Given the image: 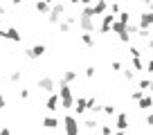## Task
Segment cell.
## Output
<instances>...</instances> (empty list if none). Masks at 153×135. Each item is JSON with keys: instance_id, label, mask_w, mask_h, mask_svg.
<instances>
[{"instance_id": "cell-28", "label": "cell", "mask_w": 153, "mask_h": 135, "mask_svg": "<svg viewBox=\"0 0 153 135\" xmlns=\"http://www.w3.org/2000/svg\"><path fill=\"white\" fill-rule=\"evenodd\" d=\"M20 77H23L20 72H11V74H9V81H11V83H18V81H20Z\"/></svg>"}, {"instance_id": "cell-6", "label": "cell", "mask_w": 153, "mask_h": 135, "mask_svg": "<svg viewBox=\"0 0 153 135\" xmlns=\"http://www.w3.org/2000/svg\"><path fill=\"white\" fill-rule=\"evenodd\" d=\"M0 36L5 41H14V43H20L23 41V36H20V32L16 27H7V29H0Z\"/></svg>"}, {"instance_id": "cell-16", "label": "cell", "mask_w": 153, "mask_h": 135, "mask_svg": "<svg viewBox=\"0 0 153 135\" xmlns=\"http://www.w3.org/2000/svg\"><path fill=\"white\" fill-rule=\"evenodd\" d=\"M137 106L142 108V111H149V108H153V97H151V95H144L142 99L137 101Z\"/></svg>"}, {"instance_id": "cell-36", "label": "cell", "mask_w": 153, "mask_h": 135, "mask_svg": "<svg viewBox=\"0 0 153 135\" xmlns=\"http://www.w3.org/2000/svg\"><path fill=\"white\" fill-rule=\"evenodd\" d=\"M144 70H146V72H153V59H149V61H146V65H144Z\"/></svg>"}, {"instance_id": "cell-10", "label": "cell", "mask_w": 153, "mask_h": 135, "mask_svg": "<svg viewBox=\"0 0 153 135\" xmlns=\"http://www.w3.org/2000/svg\"><path fill=\"white\" fill-rule=\"evenodd\" d=\"M115 128H120V131L128 128V115H126V113H117V117H115Z\"/></svg>"}, {"instance_id": "cell-8", "label": "cell", "mask_w": 153, "mask_h": 135, "mask_svg": "<svg viewBox=\"0 0 153 135\" xmlns=\"http://www.w3.org/2000/svg\"><path fill=\"white\" fill-rule=\"evenodd\" d=\"M59 106H61V97H59V92H52V95H48V101H45V108H48L50 113H56Z\"/></svg>"}, {"instance_id": "cell-41", "label": "cell", "mask_w": 153, "mask_h": 135, "mask_svg": "<svg viewBox=\"0 0 153 135\" xmlns=\"http://www.w3.org/2000/svg\"><path fill=\"white\" fill-rule=\"evenodd\" d=\"M113 135H126V133H124V131H120V128H115V133H113Z\"/></svg>"}, {"instance_id": "cell-33", "label": "cell", "mask_w": 153, "mask_h": 135, "mask_svg": "<svg viewBox=\"0 0 153 135\" xmlns=\"http://www.w3.org/2000/svg\"><path fill=\"white\" fill-rule=\"evenodd\" d=\"M92 77H95V68L88 65V68H86V79H92Z\"/></svg>"}, {"instance_id": "cell-29", "label": "cell", "mask_w": 153, "mask_h": 135, "mask_svg": "<svg viewBox=\"0 0 153 135\" xmlns=\"http://www.w3.org/2000/svg\"><path fill=\"white\" fill-rule=\"evenodd\" d=\"M108 11H110V14H115V16H117V14H120L122 9H120V5H117V2H113V5L108 7Z\"/></svg>"}, {"instance_id": "cell-22", "label": "cell", "mask_w": 153, "mask_h": 135, "mask_svg": "<svg viewBox=\"0 0 153 135\" xmlns=\"http://www.w3.org/2000/svg\"><path fill=\"white\" fill-rule=\"evenodd\" d=\"M140 90L149 92V95H153V81H149V79H142L140 81Z\"/></svg>"}, {"instance_id": "cell-32", "label": "cell", "mask_w": 153, "mask_h": 135, "mask_svg": "<svg viewBox=\"0 0 153 135\" xmlns=\"http://www.w3.org/2000/svg\"><path fill=\"white\" fill-rule=\"evenodd\" d=\"M70 2H72V5H83V7H86V5H92V0H70Z\"/></svg>"}, {"instance_id": "cell-31", "label": "cell", "mask_w": 153, "mask_h": 135, "mask_svg": "<svg viewBox=\"0 0 153 135\" xmlns=\"http://www.w3.org/2000/svg\"><path fill=\"white\" fill-rule=\"evenodd\" d=\"M142 97H144V90H135V92H133V95H131V99H135V101H140V99H142Z\"/></svg>"}, {"instance_id": "cell-47", "label": "cell", "mask_w": 153, "mask_h": 135, "mask_svg": "<svg viewBox=\"0 0 153 135\" xmlns=\"http://www.w3.org/2000/svg\"><path fill=\"white\" fill-rule=\"evenodd\" d=\"M149 9H151V11H153V2H151V5H149Z\"/></svg>"}, {"instance_id": "cell-40", "label": "cell", "mask_w": 153, "mask_h": 135, "mask_svg": "<svg viewBox=\"0 0 153 135\" xmlns=\"http://www.w3.org/2000/svg\"><path fill=\"white\" fill-rule=\"evenodd\" d=\"M5 104H7V97H5V95H0V108H5Z\"/></svg>"}, {"instance_id": "cell-21", "label": "cell", "mask_w": 153, "mask_h": 135, "mask_svg": "<svg viewBox=\"0 0 153 135\" xmlns=\"http://www.w3.org/2000/svg\"><path fill=\"white\" fill-rule=\"evenodd\" d=\"M110 29H113V32L117 34V36H122L124 32H128V29H126V25H124V23H120V20H115V23H113V27H110Z\"/></svg>"}, {"instance_id": "cell-3", "label": "cell", "mask_w": 153, "mask_h": 135, "mask_svg": "<svg viewBox=\"0 0 153 135\" xmlns=\"http://www.w3.org/2000/svg\"><path fill=\"white\" fill-rule=\"evenodd\" d=\"M63 124H65V133L68 135H79V122L74 115H65L63 117Z\"/></svg>"}, {"instance_id": "cell-11", "label": "cell", "mask_w": 153, "mask_h": 135, "mask_svg": "<svg viewBox=\"0 0 153 135\" xmlns=\"http://www.w3.org/2000/svg\"><path fill=\"white\" fill-rule=\"evenodd\" d=\"M153 25V11L151 9H146L142 16H140V27H144V29H149Z\"/></svg>"}, {"instance_id": "cell-15", "label": "cell", "mask_w": 153, "mask_h": 135, "mask_svg": "<svg viewBox=\"0 0 153 135\" xmlns=\"http://www.w3.org/2000/svg\"><path fill=\"white\" fill-rule=\"evenodd\" d=\"M59 81H61V83H74L76 81V72H74V70H65Z\"/></svg>"}, {"instance_id": "cell-44", "label": "cell", "mask_w": 153, "mask_h": 135, "mask_svg": "<svg viewBox=\"0 0 153 135\" xmlns=\"http://www.w3.org/2000/svg\"><path fill=\"white\" fill-rule=\"evenodd\" d=\"M0 16H5V7L2 5H0Z\"/></svg>"}, {"instance_id": "cell-24", "label": "cell", "mask_w": 153, "mask_h": 135, "mask_svg": "<svg viewBox=\"0 0 153 135\" xmlns=\"http://www.w3.org/2000/svg\"><path fill=\"white\" fill-rule=\"evenodd\" d=\"M117 20L124 23V25H128L131 23V14H128V11H120V14H117Z\"/></svg>"}, {"instance_id": "cell-39", "label": "cell", "mask_w": 153, "mask_h": 135, "mask_svg": "<svg viewBox=\"0 0 153 135\" xmlns=\"http://www.w3.org/2000/svg\"><path fill=\"white\" fill-rule=\"evenodd\" d=\"M146 124L153 126V113H149V115H146Z\"/></svg>"}, {"instance_id": "cell-43", "label": "cell", "mask_w": 153, "mask_h": 135, "mask_svg": "<svg viewBox=\"0 0 153 135\" xmlns=\"http://www.w3.org/2000/svg\"><path fill=\"white\" fill-rule=\"evenodd\" d=\"M140 2H142V5H146V7H149V5H151V2H153V0H140Z\"/></svg>"}, {"instance_id": "cell-45", "label": "cell", "mask_w": 153, "mask_h": 135, "mask_svg": "<svg viewBox=\"0 0 153 135\" xmlns=\"http://www.w3.org/2000/svg\"><path fill=\"white\" fill-rule=\"evenodd\" d=\"M146 43H149V47H153V39H149V41H146Z\"/></svg>"}, {"instance_id": "cell-30", "label": "cell", "mask_w": 153, "mask_h": 135, "mask_svg": "<svg viewBox=\"0 0 153 135\" xmlns=\"http://www.w3.org/2000/svg\"><path fill=\"white\" fill-rule=\"evenodd\" d=\"M104 113H106V115H115V106H113V104H106V106H104Z\"/></svg>"}, {"instance_id": "cell-48", "label": "cell", "mask_w": 153, "mask_h": 135, "mask_svg": "<svg viewBox=\"0 0 153 135\" xmlns=\"http://www.w3.org/2000/svg\"><path fill=\"white\" fill-rule=\"evenodd\" d=\"M99 135H101V133H99Z\"/></svg>"}, {"instance_id": "cell-20", "label": "cell", "mask_w": 153, "mask_h": 135, "mask_svg": "<svg viewBox=\"0 0 153 135\" xmlns=\"http://www.w3.org/2000/svg\"><path fill=\"white\" fill-rule=\"evenodd\" d=\"M43 126H45V128H50V131H54V128H59V119H56V117H45Z\"/></svg>"}, {"instance_id": "cell-46", "label": "cell", "mask_w": 153, "mask_h": 135, "mask_svg": "<svg viewBox=\"0 0 153 135\" xmlns=\"http://www.w3.org/2000/svg\"><path fill=\"white\" fill-rule=\"evenodd\" d=\"M45 2H50V5H54V0H45Z\"/></svg>"}, {"instance_id": "cell-19", "label": "cell", "mask_w": 153, "mask_h": 135, "mask_svg": "<svg viewBox=\"0 0 153 135\" xmlns=\"http://www.w3.org/2000/svg\"><path fill=\"white\" fill-rule=\"evenodd\" d=\"M131 68H133L135 72H142V70H144L142 59H140V56H131Z\"/></svg>"}, {"instance_id": "cell-25", "label": "cell", "mask_w": 153, "mask_h": 135, "mask_svg": "<svg viewBox=\"0 0 153 135\" xmlns=\"http://www.w3.org/2000/svg\"><path fill=\"white\" fill-rule=\"evenodd\" d=\"M83 126H86L88 131H97V128H99V122H97V119H86Z\"/></svg>"}, {"instance_id": "cell-9", "label": "cell", "mask_w": 153, "mask_h": 135, "mask_svg": "<svg viewBox=\"0 0 153 135\" xmlns=\"http://www.w3.org/2000/svg\"><path fill=\"white\" fill-rule=\"evenodd\" d=\"M76 23V18L74 16H65L63 20H59V32H63V34H68L72 29V25Z\"/></svg>"}, {"instance_id": "cell-35", "label": "cell", "mask_w": 153, "mask_h": 135, "mask_svg": "<svg viewBox=\"0 0 153 135\" xmlns=\"http://www.w3.org/2000/svg\"><path fill=\"white\" fill-rule=\"evenodd\" d=\"M18 97H20V99H29V90H25V88L18 90Z\"/></svg>"}, {"instance_id": "cell-13", "label": "cell", "mask_w": 153, "mask_h": 135, "mask_svg": "<svg viewBox=\"0 0 153 135\" xmlns=\"http://www.w3.org/2000/svg\"><path fill=\"white\" fill-rule=\"evenodd\" d=\"M92 7H95V16H104L106 11H108V2H106V0H97Z\"/></svg>"}, {"instance_id": "cell-12", "label": "cell", "mask_w": 153, "mask_h": 135, "mask_svg": "<svg viewBox=\"0 0 153 135\" xmlns=\"http://www.w3.org/2000/svg\"><path fill=\"white\" fill-rule=\"evenodd\" d=\"M79 27H81L83 32H95V23H92V18H83V16H79Z\"/></svg>"}, {"instance_id": "cell-34", "label": "cell", "mask_w": 153, "mask_h": 135, "mask_svg": "<svg viewBox=\"0 0 153 135\" xmlns=\"http://www.w3.org/2000/svg\"><path fill=\"white\" fill-rule=\"evenodd\" d=\"M131 56H142V52H140V47H135V45H131Z\"/></svg>"}, {"instance_id": "cell-27", "label": "cell", "mask_w": 153, "mask_h": 135, "mask_svg": "<svg viewBox=\"0 0 153 135\" xmlns=\"http://www.w3.org/2000/svg\"><path fill=\"white\" fill-rule=\"evenodd\" d=\"M124 79H126V81H133V79H135V70H133V68H126V70H124Z\"/></svg>"}, {"instance_id": "cell-37", "label": "cell", "mask_w": 153, "mask_h": 135, "mask_svg": "<svg viewBox=\"0 0 153 135\" xmlns=\"http://www.w3.org/2000/svg\"><path fill=\"white\" fill-rule=\"evenodd\" d=\"M113 70H115V72H120V70H122V63L120 61H113Z\"/></svg>"}, {"instance_id": "cell-5", "label": "cell", "mask_w": 153, "mask_h": 135, "mask_svg": "<svg viewBox=\"0 0 153 135\" xmlns=\"http://www.w3.org/2000/svg\"><path fill=\"white\" fill-rule=\"evenodd\" d=\"M115 20H117V16H115V14H110V11H106V14L101 16V25H99V32H101V34H108Z\"/></svg>"}, {"instance_id": "cell-26", "label": "cell", "mask_w": 153, "mask_h": 135, "mask_svg": "<svg viewBox=\"0 0 153 135\" xmlns=\"http://www.w3.org/2000/svg\"><path fill=\"white\" fill-rule=\"evenodd\" d=\"M99 131H101V135H113V133H115V126H108V124H99Z\"/></svg>"}, {"instance_id": "cell-7", "label": "cell", "mask_w": 153, "mask_h": 135, "mask_svg": "<svg viewBox=\"0 0 153 135\" xmlns=\"http://www.w3.org/2000/svg\"><path fill=\"white\" fill-rule=\"evenodd\" d=\"M43 54H45V45H43V43H38V45H34V47H27V50H25V56L32 59V61L41 59Z\"/></svg>"}, {"instance_id": "cell-23", "label": "cell", "mask_w": 153, "mask_h": 135, "mask_svg": "<svg viewBox=\"0 0 153 135\" xmlns=\"http://www.w3.org/2000/svg\"><path fill=\"white\" fill-rule=\"evenodd\" d=\"M81 16H83V18H95V7H92V5H86V7L81 9Z\"/></svg>"}, {"instance_id": "cell-38", "label": "cell", "mask_w": 153, "mask_h": 135, "mask_svg": "<svg viewBox=\"0 0 153 135\" xmlns=\"http://www.w3.org/2000/svg\"><path fill=\"white\" fill-rule=\"evenodd\" d=\"M0 135H11V131L7 128V126H2V128H0Z\"/></svg>"}, {"instance_id": "cell-18", "label": "cell", "mask_w": 153, "mask_h": 135, "mask_svg": "<svg viewBox=\"0 0 153 135\" xmlns=\"http://www.w3.org/2000/svg\"><path fill=\"white\" fill-rule=\"evenodd\" d=\"M81 43L86 45V47H95V36H92V32H83L81 34Z\"/></svg>"}, {"instance_id": "cell-4", "label": "cell", "mask_w": 153, "mask_h": 135, "mask_svg": "<svg viewBox=\"0 0 153 135\" xmlns=\"http://www.w3.org/2000/svg\"><path fill=\"white\" fill-rule=\"evenodd\" d=\"M54 88H56V81H54L52 77H41V79H38V90H43V92H48V95H52V92H56Z\"/></svg>"}, {"instance_id": "cell-1", "label": "cell", "mask_w": 153, "mask_h": 135, "mask_svg": "<svg viewBox=\"0 0 153 135\" xmlns=\"http://www.w3.org/2000/svg\"><path fill=\"white\" fill-rule=\"evenodd\" d=\"M59 97H61V108H63V111L74 108V97H72L70 83H61V81H59Z\"/></svg>"}, {"instance_id": "cell-2", "label": "cell", "mask_w": 153, "mask_h": 135, "mask_svg": "<svg viewBox=\"0 0 153 135\" xmlns=\"http://www.w3.org/2000/svg\"><path fill=\"white\" fill-rule=\"evenodd\" d=\"M63 14H65V5L63 2H54L50 14H48V20L52 25H59V20H63Z\"/></svg>"}, {"instance_id": "cell-42", "label": "cell", "mask_w": 153, "mask_h": 135, "mask_svg": "<svg viewBox=\"0 0 153 135\" xmlns=\"http://www.w3.org/2000/svg\"><path fill=\"white\" fill-rule=\"evenodd\" d=\"M11 5H16V7H18V5H23V0H11Z\"/></svg>"}, {"instance_id": "cell-17", "label": "cell", "mask_w": 153, "mask_h": 135, "mask_svg": "<svg viewBox=\"0 0 153 135\" xmlns=\"http://www.w3.org/2000/svg\"><path fill=\"white\" fill-rule=\"evenodd\" d=\"M36 11L38 14H50V9H52V5H50V2H45V0H36Z\"/></svg>"}, {"instance_id": "cell-14", "label": "cell", "mask_w": 153, "mask_h": 135, "mask_svg": "<svg viewBox=\"0 0 153 135\" xmlns=\"http://www.w3.org/2000/svg\"><path fill=\"white\" fill-rule=\"evenodd\" d=\"M74 106H76V115H83V113L88 111V99L86 97H79V99L74 101Z\"/></svg>"}]
</instances>
